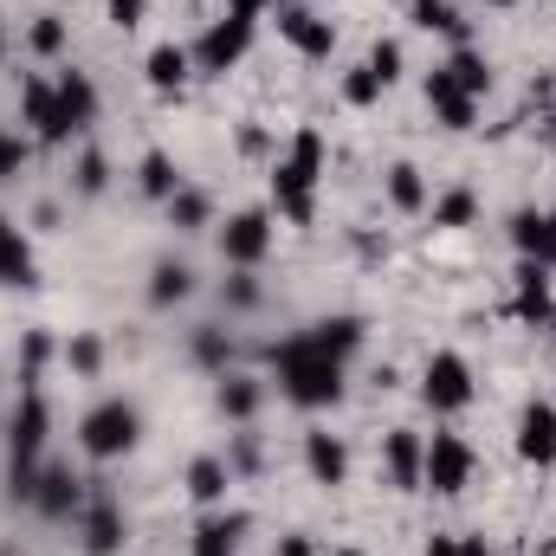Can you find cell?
<instances>
[{
  "mask_svg": "<svg viewBox=\"0 0 556 556\" xmlns=\"http://www.w3.org/2000/svg\"><path fill=\"white\" fill-rule=\"evenodd\" d=\"M260 402H266V389H260L253 376H227V382H220V415L227 420H253Z\"/></svg>",
  "mask_w": 556,
  "mask_h": 556,
  "instance_id": "obj_28",
  "label": "cell"
},
{
  "mask_svg": "<svg viewBox=\"0 0 556 556\" xmlns=\"http://www.w3.org/2000/svg\"><path fill=\"white\" fill-rule=\"evenodd\" d=\"M273 13H278V33H285L304 59H330V46H337V26H330V20H317L311 7H285V0H278Z\"/></svg>",
  "mask_w": 556,
  "mask_h": 556,
  "instance_id": "obj_14",
  "label": "cell"
},
{
  "mask_svg": "<svg viewBox=\"0 0 556 556\" xmlns=\"http://www.w3.org/2000/svg\"><path fill=\"white\" fill-rule=\"evenodd\" d=\"M227 304H233V311H253V304H260V285H253L247 273L227 278Z\"/></svg>",
  "mask_w": 556,
  "mask_h": 556,
  "instance_id": "obj_42",
  "label": "cell"
},
{
  "mask_svg": "<svg viewBox=\"0 0 556 556\" xmlns=\"http://www.w3.org/2000/svg\"><path fill=\"white\" fill-rule=\"evenodd\" d=\"M446 72H453V78H459L472 98H485V91H492V65H485V52H472V46H453Z\"/></svg>",
  "mask_w": 556,
  "mask_h": 556,
  "instance_id": "obj_30",
  "label": "cell"
},
{
  "mask_svg": "<svg viewBox=\"0 0 556 556\" xmlns=\"http://www.w3.org/2000/svg\"><path fill=\"white\" fill-rule=\"evenodd\" d=\"M330 556H363V551H330Z\"/></svg>",
  "mask_w": 556,
  "mask_h": 556,
  "instance_id": "obj_48",
  "label": "cell"
},
{
  "mask_svg": "<svg viewBox=\"0 0 556 556\" xmlns=\"http://www.w3.org/2000/svg\"><path fill=\"white\" fill-rule=\"evenodd\" d=\"M46 356H52V337H46V330H26V369H20V382H26V389H39Z\"/></svg>",
  "mask_w": 556,
  "mask_h": 556,
  "instance_id": "obj_39",
  "label": "cell"
},
{
  "mask_svg": "<svg viewBox=\"0 0 556 556\" xmlns=\"http://www.w3.org/2000/svg\"><path fill=\"white\" fill-rule=\"evenodd\" d=\"M26 39H33V52H46V59H52V52H65V20H59V13H39Z\"/></svg>",
  "mask_w": 556,
  "mask_h": 556,
  "instance_id": "obj_34",
  "label": "cell"
},
{
  "mask_svg": "<svg viewBox=\"0 0 556 556\" xmlns=\"http://www.w3.org/2000/svg\"><path fill=\"white\" fill-rule=\"evenodd\" d=\"M240 538H247V511H214L194 525V551L188 556H240Z\"/></svg>",
  "mask_w": 556,
  "mask_h": 556,
  "instance_id": "obj_19",
  "label": "cell"
},
{
  "mask_svg": "<svg viewBox=\"0 0 556 556\" xmlns=\"http://www.w3.org/2000/svg\"><path fill=\"white\" fill-rule=\"evenodd\" d=\"M142 13H149V0H111V26H124V33H137Z\"/></svg>",
  "mask_w": 556,
  "mask_h": 556,
  "instance_id": "obj_41",
  "label": "cell"
},
{
  "mask_svg": "<svg viewBox=\"0 0 556 556\" xmlns=\"http://www.w3.org/2000/svg\"><path fill=\"white\" fill-rule=\"evenodd\" d=\"M304 466L317 485H343L350 479V446L337 433H304Z\"/></svg>",
  "mask_w": 556,
  "mask_h": 556,
  "instance_id": "obj_20",
  "label": "cell"
},
{
  "mask_svg": "<svg viewBox=\"0 0 556 556\" xmlns=\"http://www.w3.org/2000/svg\"><path fill=\"white\" fill-rule=\"evenodd\" d=\"M0 59H7V26H0Z\"/></svg>",
  "mask_w": 556,
  "mask_h": 556,
  "instance_id": "obj_47",
  "label": "cell"
},
{
  "mask_svg": "<svg viewBox=\"0 0 556 556\" xmlns=\"http://www.w3.org/2000/svg\"><path fill=\"white\" fill-rule=\"evenodd\" d=\"M485 7H511V0H485Z\"/></svg>",
  "mask_w": 556,
  "mask_h": 556,
  "instance_id": "obj_49",
  "label": "cell"
},
{
  "mask_svg": "<svg viewBox=\"0 0 556 556\" xmlns=\"http://www.w3.org/2000/svg\"><path fill=\"white\" fill-rule=\"evenodd\" d=\"M227 485H233V466H227V459L201 453V459L188 466V492H194V505H220V498H227Z\"/></svg>",
  "mask_w": 556,
  "mask_h": 556,
  "instance_id": "obj_24",
  "label": "cell"
},
{
  "mask_svg": "<svg viewBox=\"0 0 556 556\" xmlns=\"http://www.w3.org/2000/svg\"><path fill=\"white\" fill-rule=\"evenodd\" d=\"M65 363H72L78 376H98V363H104V343H98V337H72V343H65Z\"/></svg>",
  "mask_w": 556,
  "mask_h": 556,
  "instance_id": "obj_40",
  "label": "cell"
},
{
  "mask_svg": "<svg viewBox=\"0 0 556 556\" xmlns=\"http://www.w3.org/2000/svg\"><path fill=\"white\" fill-rule=\"evenodd\" d=\"M472 395H479V389H472V363H466L459 350H433V356H427V376H420V402H427L433 415H459Z\"/></svg>",
  "mask_w": 556,
  "mask_h": 556,
  "instance_id": "obj_4",
  "label": "cell"
},
{
  "mask_svg": "<svg viewBox=\"0 0 556 556\" xmlns=\"http://www.w3.org/2000/svg\"><path fill=\"white\" fill-rule=\"evenodd\" d=\"M363 65H369V72H376L382 85H395V78H402V46H395V39H376Z\"/></svg>",
  "mask_w": 556,
  "mask_h": 556,
  "instance_id": "obj_35",
  "label": "cell"
},
{
  "mask_svg": "<svg viewBox=\"0 0 556 556\" xmlns=\"http://www.w3.org/2000/svg\"><path fill=\"white\" fill-rule=\"evenodd\" d=\"M188 356H194L201 369H227V363H233V337H227V330H214V324H201V330H194V343H188Z\"/></svg>",
  "mask_w": 556,
  "mask_h": 556,
  "instance_id": "obj_32",
  "label": "cell"
},
{
  "mask_svg": "<svg viewBox=\"0 0 556 556\" xmlns=\"http://www.w3.org/2000/svg\"><path fill=\"white\" fill-rule=\"evenodd\" d=\"M382 91H389V85H382V78H376L369 65H356V72L343 78V104H376Z\"/></svg>",
  "mask_w": 556,
  "mask_h": 556,
  "instance_id": "obj_36",
  "label": "cell"
},
{
  "mask_svg": "<svg viewBox=\"0 0 556 556\" xmlns=\"http://www.w3.org/2000/svg\"><path fill=\"white\" fill-rule=\"evenodd\" d=\"M194 291V273L181 266V260H155V273H149V304H181Z\"/></svg>",
  "mask_w": 556,
  "mask_h": 556,
  "instance_id": "obj_27",
  "label": "cell"
},
{
  "mask_svg": "<svg viewBox=\"0 0 556 556\" xmlns=\"http://www.w3.org/2000/svg\"><path fill=\"white\" fill-rule=\"evenodd\" d=\"M104 188H111V162L98 149H85L78 155V194H104Z\"/></svg>",
  "mask_w": 556,
  "mask_h": 556,
  "instance_id": "obj_37",
  "label": "cell"
},
{
  "mask_svg": "<svg viewBox=\"0 0 556 556\" xmlns=\"http://www.w3.org/2000/svg\"><path fill=\"white\" fill-rule=\"evenodd\" d=\"M427 111L446 124V130H472V117H479V98L446 72V65H433L427 72Z\"/></svg>",
  "mask_w": 556,
  "mask_h": 556,
  "instance_id": "obj_11",
  "label": "cell"
},
{
  "mask_svg": "<svg viewBox=\"0 0 556 556\" xmlns=\"http://www.w3.org/2000/svg\"><path fill=\"white\" fill-rule=\"evenodd\" d=\"M233 7H253V13H266V7H278V0H233Z\"/></svg>",
  "mask_w": 556,
  "mask_h": 556,
  "instance_id": "obj_46",
  "label": "cell"
},
{
  "mask_svg": "<svg viewBox=\"0 0 556 556\" xmlns=\"http://www.w3.org/2000/svg\"><path fill=\"white\" fill-rule=\"evenodd\" d=\"M420 485L440 492V498H459L472 485V446L459 433H433L427 440V466H420Z\"/></svg>",
  "mask_w": 556,
  "mask_h": 556,
  "instance_id": "obj_6",
  "label": "cell"
},
{
  "mask_svg": "<svg viewBox=\"0 0 556 556\" xmlns=\"http://www.w3.org/2000/svg\"><path fill=\"white\" fill-rule=\"evenodd\" d=\"M137 188L149 194V201H175V188H181V175H175V162L162 155V149H149L137 162Z\"/></svg>",
  "mask_w": 556,
  "mask_h": 556,
  "instance_id": "obj_26",
  "label": "cell"
},
{
  "mask_svg": "<svg viewBox=\"0 0 556 556\" xmlns=\"http://www.w3.org/2000/svg\"><path fill=\"white\" fill-rule=\"evenodd\" d=\"M511 247H518L531 266H551L556 273V207H544V214H538V207H518V214H511Z\"/></svg>",
  "mask_w": 556,
  "mask_h": 556,
  "instance_id": "obj_13",
  "label": "cell"
},
{
  "mask_svg": "<svg viewBox=\"0 0 556 556\" xmlns=\"http://www.w3.org/2000/svg\"><path fill=\"white\" fill-rule=\"evenodd\" d=\"M382 459H389V485H395V492H427V485H420L427 440H420L415 427H395V433L382 440Z\"/></svg>",
  "mask_w": 556,
  "mask_h": 556,
  "instance_id": "obj_16",
  "label": "cell"
},
{
  "mask_svg": "<svg viewBox=\"0 0 556 556\" xmlns=\"http://www.w3.org/2000/svg\"><path fill=\"white\" fill-rule=\"evenodd\" d=\"M188 65H194L188 46H155V52L142 59V78H149L155 91H181V85H188Z\"/></svg>",
  "mask_w": 556,
  "mask_h": 556,
  "instance_id": "obj_23",
  "label": "cell"
},
{
  "mask_svg": "<svg viewBox=\"0 0 556 556\" xmlns=\"http://www.w3.org/2000/svg\"><path fill=\"white\" fill-rule=\"evenodd\" d=\"M415 26H420V33H446L453 46H472V26L459 20V7H453V0H415Z\"/></svg>",
  "mask_w": 556,
  "mask_h": 556,
  "instance_id": "obj_25",
  "label": "cell"
},
{
  "mask_svg": "<svg viewBox=\"0 0 556 556\" xmlns=\"http://www.w3.org/2000/svg\"><path fill=\"white\" fill-rule=\"evenodd\" d=\"M52 85H59V111H65V124H72V130H91V117H98V85H91L85 72H59Z\"/></svg>",
  "mask_w": 556,
  "mask_h": 556,
  "instance_id": "obj_21",
  "label": "cell"
},
{
  "mask_svg": "<svg viewBox=\"0 0 556 556\" xmlns=\"http://www.w3.org/2000/svg\"><path fill=\"white\" fill-rule=\"evenodd\" d=\"M253 26H260V13H240V7H227V20H214L201 39H194V65L201 72H227V65H240V52L253 46Z\"/></svg>",
  "mask_w": 556,
  "mask_h": 556,
  "instance_id": "obj_5",
  "label": "cell"
},
{
  "mask_svg": "<svg viewBox=\"0 0 556 556\" xmlns=\"http://www.w3.org/2000/svg\"><path fill=\"white\" fill-rule=\"evenodd\" d=\"M46 433H52L46 389H20V408H13V427H7V459H39Z\"/></svg>",
  "mask_w": 556,
  "mask_h": 556,
  "instance_id": "obj_10",
  "label": "cell"
},
{
  "mask_svg": "<svg viewBox=\"0 0 556 556\" xmlns=\"http://www.w3.org/2000/svg\"><path fill=\"white\" fill-rule=\"evenodd\" d=\"M273 369H278V389H285L291 408H337V402H343V363L324 356V350L311 343V330L273 343Z\"/></svg>",
  "mask_w": 556,
  "mask_h": 556,
  "instance_id": "obj_1",
  "label": "cell"
},
{
  "mask_svg": "<svg viewBox=\"0 0 556 556\" xmlns=\"http://www.w3.org/2000/svg\"><path fill=\"white\" fill-rule=\"evenodd\" d=\"M124 538H130L124 505H117V498H104V492H91V498H85V511H78V544H85L91 556H117V551H124Z\"/></svg>",
  "mask_w": 556,
  "mask_h": 556,
  "instance_id": "obj_9",
  "label": "cell"
},
{
  "mask_svg": "<svg viewBox=\"0 0 556 556\" xmlns=\"http://www.w3.org/2000/svg\"><path fill=\"white\" fill-rule=\"evenodd\" d=\"M278 556H317V544H311V538H298V531H291V538H285V544H278Z\"/></svg>",
  "mask_w": 556,
  "mask_h": 556,
  "instance_id": "obj_44",
  "label": "cell"
},
{
  "mask_svg": "<svg viewBox=\"0 0 556 556\" xmlns=\"http://www.w3.org/2000/svg\"><path fill=\"white\" fill-rule=\"evenodd\" d=\"M162 207H168L175 233H201V227L214 220V207H207V194H201V188H175V201H162Z\"/></svg>",
  "mask_w": 556,
  "mask_h": 556,
  "instance_id": "obj_29",
  "label": "cell"
},
{
  "mask_svg": "<svg viewBox=\"0 0 556 556\" xmlns=\"http://www.w3.org/2000/svg\"><path fill=\"white\" fill-rule=\"evenodd\" d=\"M389 201H395L402 214H420V207H427V181H420L415 162H395V168H389Z\"/></svg>",
  "mask_w": 556,
  "mask_h": 556,
  "instance_id": "obj_31",
  "label": "cell"
},
{
  "mask_svg": "<svg viewBox=\"0 0 556 556\" xmlns=\"http://www.w3.org/2000/svg\"><path fill=\"white\" fill-rule=\"evenodd\" d=\"M33 511L52 518V525H59V518H78V511H85V479H78L72 466H46V472H39V492H33Z\"/></svg>",
  "mask_w": 556,
  "mask_h": 556,
  "instance_id": "obj_12",
  "label": "cell"
},
{
  "mask_svg": "<svg viewBox=\"0 0 556 556\" xmlns=\"http://www.w3.org/2000/svg\"><path fill=\"white\" fill-rule=\"evenodd\" d=\"M518 459L525 466H556V402H531L518 415Z\"/></svg>",
  "mask_w": 556,
  "mask_h": 556,
  "instance_id": "obj_17",
  "label": "cell"
},
{
  "mask_svg": "<svg viewBox=\"0 0 556 556\" xmlns=\"http://www.w3.org/2000/svg\"><path fill=\"white\" fill-rule=\"evenodd\" d=\"M551 124H556V111H551Z\"/></svg>",
  "mask_w": 556,
  "mask_h": 556,
  "instance_id": "obj_50",
  "label": "cell"
},
{
  "mask_svg": "<svg viewBox=\"0 0 556 556\" xmlns=\"http://www.w3.org/2000/svg\"><path fill=\"white\" fill-rule=\"evenodd\" d=\"M266 253H273V214H266V207H247V214H233V220L220 227V260H227V266L253 273Z\"/></svg>",
  "mask_w": 556,
  "mask_h": 556,
  "instance_id": "obj_7",
  "label": "cell"
},
{
  "mask_svg": "<svg viewBox=\"0 0 556 556\" xmlns=\"http://www.w3.org/2000/svg\"><path fill=\"white\" fill-rule=\"evenodd\" d=\"M317 175H324V137L298 130L291 149L273 162V207L291 227H311V214H317Z\"/></svg>",
  "mask_w": 556,
  "mask_h": 556,
  "instance_id": "obj_2",
  "label": "cell"
},
{
  "mask_svg": "<svg viewBox=\"0 0 556 556\" xmlns=\"http://www.w3.org/2000/svg\"><path fill=\"white\" fill-rule=\"evenodd\" d=\"M0 285L7 291H33L39 285V260H33V247H26V233L0 214Z\"/></svg>",
  "mask_w": 556,
  "mask_h": 556,
  "instance_id": "obj_18",
  "label": "cell"
},
{
  "mask_svg": "<svg viewBox=\"0 0 556 556\" xmlns=\"http://www.w3.org/2000/svg\"><path fill=\"white\" fill-rule=\"evenodd\" d=\"M472 220H479V194L472 188H453V194L433 201V227H472Z\"/></svg>",
  "mask_w": 556,
  "mask_h": 556,
  "instance_id": "obj_33",
  "label": "cell"
},
{
  "mask_svg": "<svg viewBox=\"0 0 556 556\" xmlns=\"http://www.w3.org/2000/svg\"><path fill=\"white\" fill-rule=\"evenodd\" d=\"M26 155H33V142L20 137V130H0V181H13L26 168Z\"/></svg>",
  "mask_w": 556,
  "mask_h": 556,
  "instance_id": "obj_38",
  "label": "cell"
},
{
  "mask_svg": "<svg viewBox=\"0 0 556 556\" xmlns=\"http://www.w3.org/2000/svg\"><path fill=\"white\" fill-rule=\"evenodd\" d=\"M20 124L33 130V142H65L72 124L59 111V85L52 78H20Z\"/></svg>",
  "mask_w": 556,
  "mask_h": 556,
  "instance_id": "obj_8",
  "label": "cell"
},
{
  "mask_svg": "<svg viewBox=\"0 0 556 556\" xmlns=\"http://www.w3.org/2000/svg\"><path fill=\"white\" fill-rule=\"evenodd\" d=\"M363 317H324V324H311V343L324 350V356H337V363H350L356 350H363Z\"/></svg>",
  "mask_w": 556,
  "mask_h": 556,
  "instance_id": "obj_22",
  "label": "cell"
},
{
  "mask_svg": "<svg viewBox=\"0 0 556 556\" xmlns=\"http://www.w3.org/2000/svg\"><path fill=\"white\" fill-rule=\"evenodd\" d=\"M427 556H466V551H459V538H433V544H427Z\"/></svg>",
  "mask_w": 556,
  "mask_h": 556,
  "instance_id": "obj_45",
  "label": "cell"
},
{
  "mask_svg": "<svg viewBox=\"0 0 556 556\" xmlns=\"http://www.w3.org/2000/svg\"><path fill=\"white\" fill-rule=\"evenodd\" d=\"M511 317L518 324H556V298H551V266H518V291H511Z\"/></svg>",
  "mask_w": 556,
  "mask_h": 556,
  "instance_id": "obj_15",
  "label": "cell"
},
{
  "mask_svg": "<svg viewBox=\"0 0 556 556\" xmlns=\"http://www.w3.org/2000/svg\"><path fill=\"white\" fill-rule=\"evenodd\" d=\"M137 433H142V415L124 402V395L85 408V420H78V446H85L91 459H124V453L137 446Z\"/></svg>",
  "mask_w": 556,
  "mask_h": 556,
  "instance_id": "obj_3",
  "label": "cell"
},
{
  "mask_svg": "<svg viewBox=\"0 0 556 556\" xmlns=\"http://www.w3.org/2000/svg\"><path fill=\"white\" fill-rule=\"evenodd\" d=\"M227 466H233V472H253V466H260V440H253V433H240V440H233V459H227Z\"/></svg>",
  "mask_w": 556,
  "mask_h": 556,
  "instance_id": "obj_43",
  "label": "cell"
}]
</instances>
